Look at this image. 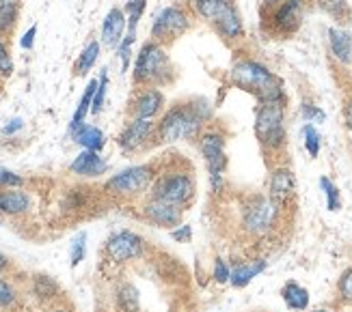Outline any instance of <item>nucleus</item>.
<instances>
[{
	"label": "nucleus",
	"instance_id": "obj_6",
	"mask_svg": "<svg viewBox=\"0 0 352 312\" xmlns=\"http://www.w3.org/2000/svg\"><path fill=\"white\" fill-rule=\"evenodd\" d=\"M283 207L277 205L268 194L266 196H253L247 205L242 207L240 228L249 237H264L272 232L279 224Z\"/></svg>",
	"mask_w": 352,
	"mask_h": 312
},
{
	"label": "nucleus",
	"instance_id": "obj_37",
	"mask_svg": "<svg viewBox=\"0 0 352 312\" xmlns=\"http://www.w3.org/2000/svg\"><path fill=\"white\" fill-rule=\"evenodd\" d=\"M136 41V35H126L124 41L119 43V48H117V58L121 60V71L128 73L130 69V62H132V45Z\"/></svg>",
	"mask_w": 352,
	"mask_h": 312
},
{
	"label": "nucleus",
	"instance_id": "obj_7",
	"mask_svg": "<svg viewBox=\"0 0 352 312\" xmlns=\"http://www.w3.org/2000/svg\"><path fill=\"white\" fill-rule=\"evenodd\" d=\"M156 177L158 173L154 170V166H149V164L130 166V168L119 170L111 179H106L104 192H109L111 196H117V198H134L151 190Z\"/></svg>",
	"mask_w": 352,
	"mask_h": 312
},
{
	"label": "nucleus",
	"instance_id": "obj_22",
	"mask_svg": "<svg viewBox=\"0 0 352 312\" xmlns=\"http://www.w3.org/2000/svg\"><path fill=\"white\" fill-rule=\"evenodd\" d=\"M281 300L289 310H294V312H305L309 308V302H311L309 291L305 289L302 285L294 283V280H287V283L281 287Z\"/></svg>",
	"mask_w": 352,
	"mask_h": 312
},
{
	"label": "nucleus",
	"instance_id": "obj_29",
	"mask_svg": "<svg viewBox=\"0 0 352 312\" xmlns=\"http://www.w3.org/2000/svg\"><path fill=\"white\" fill-rule=\"evenodd\" d=\"M22 0H0V35L11 33L13 26L18 24Z\"/></svg>",
	"mask_w": 352,
	"mask_h": 312
},
{
	"label": "nucleus",
	"instance_id": "obj_50",
	"mask_svg": "<svg viewBox=\"0 0 352 312\" xmlns=\"http://www.w3.org/2000/svg\"><path fill=\"white\" fill-rule=\"evenodd\" d=\"M311 312H333L331 308H316V310H311Z\"/></svg>",
	"mask_w": 352,
	"mask_h": 312
},
{
	"label": "nucleus",
	"instance_id": "obj_44",
	"mask_svg": "<svg viewBox=\"0 0 352 312\" xmlns=\"http://www.w3.org/2000/svg\"><path fill=\"white\" fill-rule=\"evenodd\" d=\"M35 35H37V26L33 24V26H30V28L26 30V33H24V37L20 39V45H22L24 50H30V48L35 45Z\"/></svg>",
	"mask_w": 352,
	"mask_h": 312
},
{
	"label": "nucleus",
	"instance_id": "obj_49",
	"mask_svg": "<svg viewBox=\"0 0 352 312\" xmlns=\"http://www.w3.org/2000/svg\"><path fill=\"white\" fill-rule=\"evenodd\" d=\"M50 312H72V310H67V308H60V306H58V308H54V310H50Z\"/></svg>",
	"mask_w": 352,
	"mask_h": 312
},
{
	"label": "nucleus",
	"instance_id": "obj_3",
	"mask_svg": "<svg viewBox=\"0 0 352 312\" xmlns=\"http://www.w3.org/2000/svg\"><path fill=\"white\" fill-rule=\"evenodd\" d=\"M173 65L171 58L166 54V48L162 43L149 39L141 45L139 54L134 60V69H132V80L136 86H164L173 82Z\"/></svg>",
	"mask_w": 352,
	"mask_h": 312
},
{
	"label": "nucleus",
	"instance_id": "obj_24",
	"mask_svg": "<svg viewBox=\"0 0 352 312\" xmlns=\"http://www.w3.org/2000/svg\"><path fill=\"white\" fill-rule=\"evenodd\" d=\"M74 143L80 145L85 151H102L104 145H106V138H104V132L100 128H96V125H82V128H78L74 134Z\"/></svg>",
	"mask_w": 352,
	"mask_h": 312
},
{
	"label": "nucleus",
	"instance_id": "obj_17",
	"mask_svg": "<svg viewBox=\"0 0 352 312\" xmlns=\"http://www.w3.org/2000/svg\"><path fill=\"white\" fill-rule=\"evenodd\" d=\"M126 26H128V18L124 9H119V7L111 9L102 24V43L106 48H111V50L119 48V43L124 41Z\"/></svg>",
	"mask_w": 352,
	"mask_h": 312
},
{
	"label": "nucleus",
	"instance_id": "obj_33",
	"mask_svg": "<svg viewBox=\"0 0 352 312\" xmlns=\"http://www.w3.org/2000/svg\"><path fill=\"white\" fill-rule=\"evenodd\" d=\"M147 9V0H130L126 5V13H128V35H136V28H139V22L143 18V13Z\"/></svg>",
	"mask_w": 352,
	"mask_h": 312
},
{
	"label": "nucleus",
	"instance_id": "obj_42",
	"mask_svg": "<svg viewBox=\"0 0 352 312\" xmlns=\"http://www.w3.org/2000/svg\"><path fill=\"white\" fill-rule=\"evenodd\" d=\"M22 185H24V177L13 173V170L0 168V190H5V187H22Z\"/></svg>",
	"mask_w": 352,
	"mask_h": 312
},
{
	"label": "nucleus",
	"instance_id": "obj_39",
	"mask_svg": "<svg viewBox=\"0 0 352 312\" xmlns=\"http://www.w3.org/2000/svg\"><path fill=\"white\" fill-rule=\"evenodd\" d=\"M229 276H232V265H229L223 256H217L212 263V280L217 285H227Z\"/></svg>",
	"mask_w": 352,
	"mask_h": 312
},
{
	"label": "nucleus",
	"instance_id": "obj_1",
	"mask_svg": "<svg viewBox=\"0 0 352 312\" xmlns=\"http://www.w3.org/2000/svg\"><path fill=\"white\" fill-rule=\"evenodd\" d=\"M214 117V106L206 97H190L166 108L156 123V143L175 145L182 140H197L206 123Z\"/></svg>",
	"mask_w": 352,
	"mask_h": 312
},
{
	"label": "nucleus",
	"instance_id": "obj_27",
	"mask_svg": "<svg viewBox=\"0 0 352 312\" xmlns=\"http://www.w3.org/2000/svg\"><path fill=\"white\" fill-rule=\"evenodd\" d=\"M58 293H60V287L58 283L52 278V276H45V274H37L33 278V295L39 300V302H52L58 298Z\"/></svg>",
	"mask_w": 352,
	"mask_h": 312
},
{
	"label": "nucleus",
	"instance_id": "obj_51",
	"mask_svg": "<svg viewBox=\"0 0 352 312\" xmlns=\"http://www.w3.org/2000/svg\"><path fill=\"white\" fill-rule=\"evenodd\" d=\"M350 26H352V18H350Z\"/></svg>",
	"mask_w": 352,
	"mask_h": 312
},
{
	"label": "nucleus",
	"instance_id": "obj_35",
	"mask_svg": "<svg viewBox=\"0 0 352 312\" xmlns=\"http://www.w3.org/2000/svg\"><path fill=\"white\" fill-rule=\"evenodd\" d=\"M85 256H87V230H80L78 235L72 239V245H69L72 267H78V265L85 261Z\"/></svg>",
	"mask_w": 352,
	"mask_h": 312
},
{
	"label": "nucleus",
	"instance_id": "obj_8",
	"mask_svg": "<svg viewBox=\"0 0 352 312\" xmlns=\"http://www.w3.org/2000/svg\"><path fill=\"white\" fill-rule=\"evenodd\" d=\"M190 28V15L179 5H169L156 13L151 22V39L166 45L179 37H184Z\"/></svg>",
	"mask_w": 352,
	"mask_h": 312
},
{
	"label": "nucleus",
	"instance_id": "obj_30",
	"mask_svg": "<svg viewBox=\"0 0 352 312\" xmlns=\"http://www.w3.org/2000/svg\"><path fill=\"white\" fill-rule=\"evenodd\" d=\"M318 7L322 9L327 15H331L335 22H340V24L350 22V18H352L348 0H318Z\"/></svg>",
	"mask_w": 352,
	"mask_h": 312
},
{
	"label": "nucleus",
	"instance_id": "obj_2",
	"mask_svg": "<svg viewBox=\"0 0 352 312\" xmlns=\"http://www.w3.org/2000/svg\"><path fill=\"white\" fill-rule=\"evenodd\" d=\"M229 82L253 93L257 104H285V91L277 75L255 58H238L229 69Z\"/></svg>",
	"mask_w": 352,
	"mask_h": 312
},
{
	"label": "nucleus",
	"instance_id": "obj_10",
	"mask_svg": "<svg viewBox=\"0 0 352 312\" xmlns=\"http://www.w3.org/2000/svg\"><path fill=\"white\" fill-rule=\"evenodd\" d=\"M145 248L147 241L134 230H117L113 235L106 239L104 245V252L113 263H132V261H139L145 254Z\"/></svg>",
	"mask_w": 352,
	"mask_h": 312
},
{
	"label": "nucleus",
	"instance_id": "obj_15",
	"mask_svg": "<svg viewBox=\"0 0 352 312\" xmlns=\"http://www.w3.org/2000/svg\"><path fill=\"white\" fill-rule=\"evenodd\" d=\"M268 196L285 207L289 200L296 196V177L287 166H277L268 177Z\"/></svg>",
	"mask_w": 352,
	"mask_h": 312
},
{
	"label": "nucleus",
	"instance_id": "obj_34",
	"mask_svg": "<svg viewBox=\"0 0 352 312\" xmlns=\"http://www.w3.org/2000/svg\"><path fill=\"white\" fill-rule=\"evenodd\" d=\"M106 93H109V69H102L98 77V88L94 95V104H91V115H100L104 101H106Z\"/></svg>",
	"mask_w": 352,
	"mask_h": 312
},
{
	"label": "nucleus",
	"instance_id": "obj_40",
	"mask_svg": "<svg viewBox=\"0 0 352 312\" xmlns=\"http://www.w3.org/2000/svg\"><path fill=\"white\" fill-rule=\"evenodd\" d=\"M15 300H18V293H15L13 285L9 280L0 278V308H11Z\"/></svg>",
	"mask_w": 352,
	"mask_h": 312
},
{
	"label": "nucleus",
	"instance_id": "obj_38",
	"mask_svg": "<svg viewBox=\"0 0 352 312\" xmlns=\"http://www.w3.org/2000/svg\"><path fill=\"white\" fill-rule=\"evenodd\" d=\"M338 295L344 304L352 306V265L342 272V276L338 280Z\"/></svg>",
	"mask_w": 352,
	"mask_h": 312
},
{
	"label": "nucleus",
	"instance_id": "obj_12",
	"mask_svg": "<svg viewBox=\"0 0 352 312\" xmlns=\"http://www.w3.org/2000/svg\"><path fill=\"white\" fill-rule=\"evenodd\" d=\"M141 213L149 224H154L158 228H169V230L179 226L184 220V207L173 205V202L158 200V198H149L143 205Z\"/></svg>",
	"mask_w": 352,
	"mask_h": 312
},
{
	"label": "nucleus",
	"instance_id": "obj_20",
	"mask_svg": "<svg viewBox=\"0 0 352 312\" xmlns=\"http://www.w3.org/2000/svg\"><path fill=\"white\" fill-rule=\"evenodd\" d=\"M329 52L340 62V65H350L352 62V33H348L342 26H331L327 30Z\"/></svg>",
	"mask_w": 352,
	"mask_h": 312
},
{
	"label": "nucleus",
	"instance_id": "obj_28",
	"mask_svg": "<svg viewBox=\"0 0 352 312\" xmlns=\"http://www.w3.org/2000/svg\"><path fill=\"white\" fill-rule=\"evenodd\" d=\"M100 50H102V43L100 41H89L85 45V50L80 52L78 60H76V65H74V73L76 75H87L91 69L96 67V62L100 58Z\"/></svg>",
	"mask_w": 352,
	"mask_h": 312
},
{
	"label": "nucleus",
	"instance_id": "obj_31",
	"mask_svg": "<svg viewBox=\"0 0 352 312\" xmlns=\"http://www.w3.org/2000/svg\"><path fill=\"white\" fill-rule=\"evenodd\" d=\"M320 190L324 192V198H327V209L329 211H340L342 209V194H340V187L335 185L327 175L320 177Z\"/></svg>",
	"mask_w": 352,
	"mask_h": 312
},
{
	"label": "nucleus",
	"instance_id": "obj_45",
	"mask_svg": "<svg viewBox=\"0 0 352 312\" xmlns=\"http://www.w3.org/2000/svg\"><path fill=\"white\" fill-rule=\"evenodd\" d=\"M22 128H24V121L15 117V119H11V121L5 125V128H3V134H5V136H13V134H18Z\"/></svg>",
	"mask_w": 352,
	"mask_h": 312
},
{
	"label": "nucleus",
	"instance_id": "obj_43",
	"mask_svg": "<svg viewBox=\"0 0 352 312\" xmlns=\"http://www.w3.org/2000/svg\"><path fill=\"white\" fill-rule=\"evenodd\" d=\"M169 235H171V239L175 243H190V239H192V226L182 222L179 226H175V228L169 230Z\"/></svg>",
	"mask_w": 352,
	"mask_h": 312
},
{
	"label": "nucleus",
	"instance_id": "obj_9",
	"mask_svg": "<svg viewBox=\"0 0 352 312\" xmlns=\"http://www.w3.org/2000/svg\"><path fill=\"white\" fill-rule=\"evenodd\" d=\"M199 153H201L208 177L225 175L227 170V136L219 128L204 130L197 138Z\"/></svg>",
	"mask_w": 352,
	"mask_h": 312
},
{
	"label": "nucleus",
	"instance_id": "obj_13",
	"mask_svg": "<svg viewBox=\"0 0 352 312\" xmlns=\"http://www.w3.org/2000/svg\"><path fill=\"white\" fill-rule=\"evenodd\" d=\"M302 24V0H281L272 7L270 26L279 35H292Z\"/></svg>",
	"mask_w": 352,
	"mask_h": 312
},
{
	"label": "nucleus",
	"instance_id": "obj_25",
	"mask_svg": "<svg viewBox=\"0 0 352 312\" xmlns=\"http://www.w3.org/2000/svg\"><path fill=\"white\" fill-rule=\"evenodd\" d=\"M96 88H98V80L94 77V80H91V82L87 84V88H85V93H82V97H80L78 106H76V112H74L72 123H69V134H74L76 130L82 128V125H85V119H87V115L91 112V104H94Z\"/></svg>",
	"mask_w": 352,
	"mask_h": 312
},
{
	"label": "nucleus",
	"instance_id": "obj_36",
	"mask_svg": "<svg viewBox=\"0 0 352 312\" xmlns=\"http://www.w3.org/2000/svg\"><path fill=\"white\" fill-rule=\"evenodd\" d=\"M300 117H302L305 123H311V125H320V123L327 121V112L320 106L311 104V101H302V106H300Z\"/></svg>",
	"mask_w": 352,
	"mask_h": 312
},
{
	"label": "nucleus",
	"instance_id": "obj_4",
	"mask_svg": "<svg viewBox=\"0 0 352 312\" xmlns=\"http://www.w3.org/2000/svg\"><path fill=\"white\" fill-rule=\"evenodd\" d=\"M197 196V179L192 170L186 168H169L160 173L151 185L149 198H158L164 202H173L179 207H188Z\"/></svg>",
	"mask_w": 352,
	"mask_h": 312
},
{
	"label": "nucleus",
	"instance_id": "obj_46",
	"mask_svg": "<svg viewBox=\"0 0 352 312\" xmlns=\"http://www.w3.org/2000/svg\"><path fill=\"white\" fill-rule=\"evenodd\" d=\"M344 123H346V128L352 132V99H348V104L344 108Z\"/></svg>",
	"mask_w": 352,
	"mask_h": 312
},
{
	"label": "nucleus",
	"instance_id": "obj_26",
	"mask_svg": "<svg viewBox=\"0 0 352 312\" xmlns=\"http://www.w3.org/2000/svg\"><path fill=\"white\" fill-rule=\"evenodd\" d=\"M117 308L121 312H141V293L132 283H124L117 289Z\"/></svg>",
	"mask_w": 352,
	"mask_h": 312
},
{
	"label": "nucleus",
	"instance_id": "obj_21",
	"mask_svg": "<svg viewBox=\"0 0 352 312\" xmlns=\"http://www.w3.org/2000/svg\"><path fill=\"white\" fill-rule=\"evenodd\" d=\"M30 209V196L22 187H5L0 190V213L22 215Z\"/></svg>",
	"mask_w": 352,
	"mask_h": 312
},
{
	"label": "nucleus",
	"instance_id": "obj_41",
	"mask_svg": "<svg viewBox=\"0 0 352 312\" xmlns=\"http://www.w3.org/2000/svg\"><path fill=\"white\" fill-rule=\"evenodd\" d=\"M0 75L3 77L13 75V58H11V52L3 39H0Z\"/></svg>",
	"mask_w": 352,
	"mask_h": 312
},
{
	"label": "nucleus",
	"instance_id": "obj_32",
	"mask_svg": "<svg viewBox=\"0 0 352 312\" xmlns=\"http://www.w3.org/2000/svg\"><path fill=\"white\" fill-rule=\"evenodd\" d=\"M302 143H305V149H307V153L311 155V158H318L320 147H322V136H320L316 125H311V123L302 125Z\"/></svg>",
	"mask_w": 352,
	"mask_h": 312
},
{
	"label": "nucleus",
	"instance_id": "obj_5",
	"mask_svg": "<svg viewBox=\"0 0 352 312\" xmlns=\"http://www.w3.org/2000/svg\"><path fill=\"white\" fill-rule=\"evenodd\" d=\"M255 138L268 153L285 147V104H259L255 112Z\"/></svg>",
	"mask_w": 352,
	"mask_h": 312
},
{
	"label": "nucleus",
	"instance_id": "obj_18",
	"mask_svg": "<svg viewBox=\"0 0 352 312\" xmlns=\"http://www.w3.org/2000/svg\"><path fill=\"white\" fill-rule=\"evenodd\" d=\"M268 269L266 259H251L240 261L232 265V276H229V285L234 289H247L257 276H262Z\"/></svg>",
	"mask_w": 352,
	"mask_h": 312
},
{
	"label": "nucleus",
	"instance_id": "obj_16",
	"mask_svg": "<svg viewBox=\"0 0 352 312\" xmlns=\"http://www.w3.org/2000/svg\"><path fill=\"white\" fill-rule=\"evenodd\" d=\"M69 173L82 179H100L109 173V162L98 151H80L69 164Z\"/></svg>",
	"mask_w": 352,
	"mask_h": 312
},
{
	"label": "nucleus",
	"instance_id": "obj_19",
	"mask_svg": "<svg viewBox=\"0 0 352 312\" xmlns=\"http://www.w3.org/2000/svg\"><path fill=\"white\" fill-rule=\"evenodd\" d=\"M188 7L199 20L214 26L225 18L227 11L234 7V3L232 0H188Z\"/></svg>",
	"mask_w": 352,
	"mask_h": 312
},
{
	"label": "nucleus",
	"instance_id": "obj_48",
	"mask_svg": "<svg viewBox=\"0 0 352 312\" xmlns=\"http://www.w3.org/2000/svg\"><path fill=\"white\" fill-rule=\"evenodd\" d=\"M281 0H264V7H277Z\"/></svg>",
	"mask_w": 352,
	"mask_h": 312
},
{
	"label": "nucleus",
	"instance_id": "obj_23",
	"mask_svg": "<svg viewBox=\"0 0 352 312\" xmlns=\"http://www.w3.org/2000/svg\"><path fill=\"white\" fill-rule=\"evenodd\" d=\"M217 33L225 39V41H240L244 37V26H242V18H240V11L234 5L232 9L227 11L225 18L212 26Z\"/></svg>",
	"mask_w": 352,
	"mask_h": 312
},
{
	"label": "nucleus",
	"instance_id": "obj_11",
	"mask_svg": "<svg viewBox=\"0 0 352 312\" xmlns=\"http://www.w3.org/2000/svg\"><path fill=\"white\" fill-rule=\"evenodd\" d=\"M156 134V121L151 119H132L124 132L119 134L117 145L124 153H136L141 151Z\"/></svg>",
	"mask_w": 352,
	"mask_h": 312
},
{
	"label": "nucleus",
	"instance_id": "obj_47",
	"mask_svg": "<svg viewBox=\"0 0 352 312\" xmlns=\"http://www.w3.org/2000/svg\"><path fill=\"white\" fill-rule=\"evenodd\" d=\"M7 267H9V261H7V256L3 252H0V274H3Z\"/></svg>",
	"mask_w": 352,
	"mask_h": 312
},
{
	"label": "nucleus",
	"instance_id": "obj_14",
	"mask_svg": "<svg viewBox=\"0 0 352 312\" xmlns=\"http://www.w3.org/2000/svg\"><path fill=\"white\" fill-rule=\"evenodd\" d=\"M166 97L156 86H143L132 99V117L134 119H151L154 121L164 110Z\"/></svg>",
	"mask_w": 352,
	"mask_h": 312
}]
</instances>
